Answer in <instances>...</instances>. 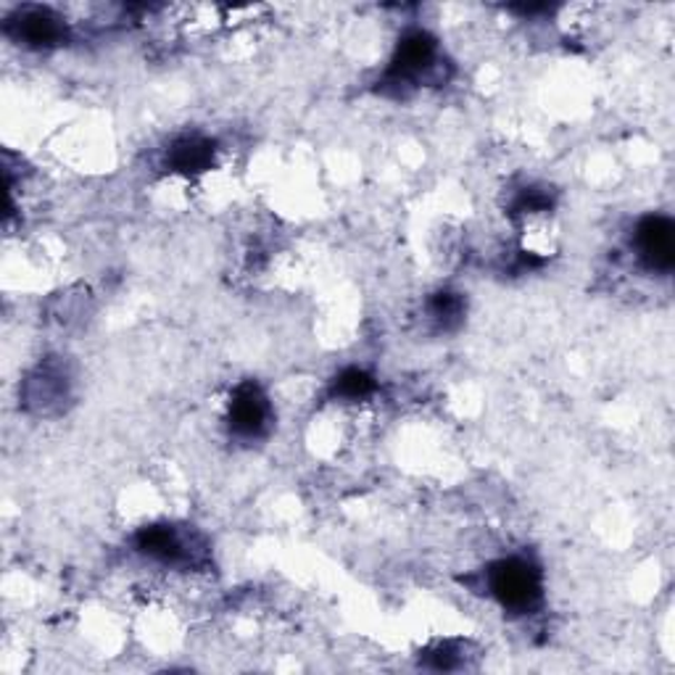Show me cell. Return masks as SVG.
I'll return each instance as SVG.
<instances>
[{
	"instance_id": "obj_1",
	"label": "cell",
	"mask_w": 675,
	"mask_h": 675,
	"mask_svg": "<svg viewBox=\"0 0 675 675\" xmlns=\"http://www.w3.org/2000/svg\"><path fill=\"white\" fill-rule=\"evenodd\" d=\"M491 591L512 613H530L541 601V576L522 559H507L491 570Z\"/></svg>"
},
{
	"instance_id": "obj_2",
	"label": "cell",
	"mask_w": 675,
	"mask_h": 675,
	"mask_svg": "<svg viewBox=\"0 0 675 675\" xmlns=\"http://www.w3.org/2000/svg\"><path fill=\"white\" fill-rule=\"evenodd\" d=\"M642 258L649 270L671 272L675 264V229L673 222L665 217H646L636 233Z\"/></svg>"
},
{
	"instance_id": "obj_3",
	"label": "cell",
	"mask_w": 675,
	"mask_h": 675,
	"mask_svg": "<svg viewBox=\"0 0 675 675\" xmlns=\"http://www.w3.org/2000/svg\"><path fill=\"white\" fill-rule=\"evenodd\" d=\"M270 418L267 397L254 383L241 385L235 391L233 404H229V425L241 436H256L262 433Z\"/></svg>"
},
{
	"instance_id": "obj_4",
	"label": "cell",
	"mask_w": 675,
	"mask_h": 675,
	"mask_svg": "<svg viewBox=\"0 0 675 675\" xmlns=\"http://www.w3.org/2000/svg\"><path fill=\"white\" fill-rule=\"evenodd\" d=\"M433 59H436V40L425 32L409 35V38H404V42L399 46V53L391 67V77L397 82L418 80L422 71L433 67Z\"/></svg>"
},
{
	"instance_id": "obj_5",
	"label": "cell",
	"mask_w": 675,
	"mask_h": 675,
	"mask_svg": "<svg viewBox=\"0 0 675 675\" xmlns=\"http://www.w3.org/2000/svg\"><path fill=\"white\" fill-rule=\"evenodd\" d=\"M138 549L143 551V555L159 559V562H172V565H179V562H190L193 555L188 551V541H185L183 536L177 534L175 528H167V526H154V528H146L143 534L138 536Z\"/></svg>"
},
{
	"instance_id": "obj_6",
	"label": "cell",
	"mask_w": 675,
	"mask_h": 675,
	"mask_svg": "<svg viewBox=\"0 0 675 675\" xmlns=\"http://www.w3.org/2000/svg\"><path fill=\"white\" fill-rule=\"evenodd\" d=\"M17 30H19V38L25 40L27 46H35V48L56 46V42H59L61 35H63L61 19L53 17L50 11H42V9L27 11L17 25Z\"/></svg>"
},
{
	"instance_id": "obj_7",
	"label": "cell",
	"mask_w": 675,
	"mask_h": 675,
	"mask_svg": "<svg viewBox=\"0 0 675 675\" xmlns=\"http://www.w3.org/2000/svg\"><path fill=\"white\" fill-rule=\"evenodd\" d=\"M212 146L198 138H185L172 148V167L179 172H200L209 167Z\"/></svg>"
},
{
	"instance_id": "obj_8",
	"label": "cell",
	"mask_w": 675,
	"mask_h": 675,
	"mask_svg": "<svg viewBox=\"0 0 675 675\" xmlns=\"http://www.w3.org/2000/svg\"><path fill=\"white\" fill-rule=\"evenodd\" d=\"M372 388H375V383H372V378L368 375V372L349 370V372H343L341 380H338L335 391L341 393V397L359 399V397H368Z\"/></svg>"
}]
</instances>
